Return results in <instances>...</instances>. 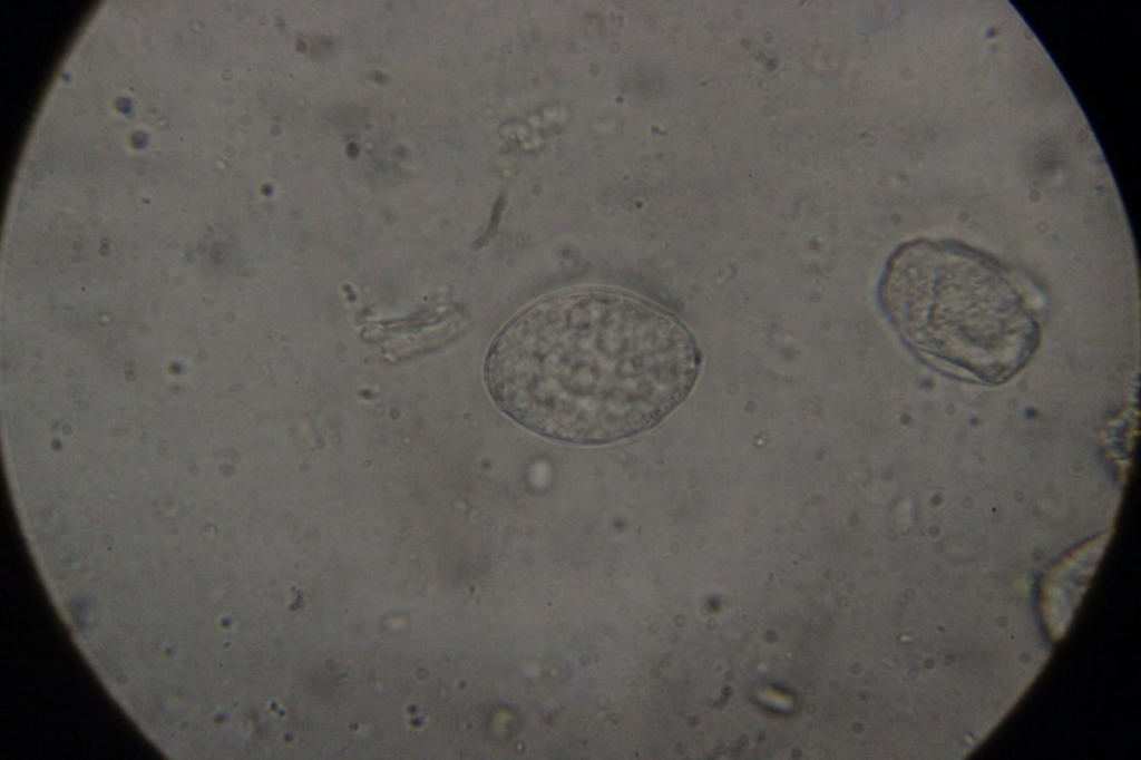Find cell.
Segmentation results:
<instances>
[{
	"instance_id": "obj_1",
	"label": "cell",
	"mask_w": 1141,
	"mask_h": 760,
	"mask_svg": "<svg viewBox=\"0 0 1141 760\" xmlns=\"http://www.w3.org/2000/svg\"><path fill=\"white\" fill-rule=\"evenodd\" d=\"M700 351L667 310L635 295L584 289L542 299L493 340L490 398L524 428L566 444L644 432L690 394Z\"/></svg>"
},
{
	"instance_id": "obj_3",
	"label": "cell",
	"mask_w": 1141,
	"mask_h": 760,
	"mask_svg": "<svg viewBox=\"0 0 1141 760\" xmlns=\"http://www.w3.org/2000/svg\"><path fill=\"white\" fill-rule=\"evenodd\" d=\"M1100 537H1105V536H1100ZM1106 537H1109V536H1106ZM1095 538H1099V537H1095ZM1091 539H1094V538H1091ZM1091 539H1088V540H1091ZM1084 542H1086V540H1084Z\"/></svg>"
},
{
	"instance_id": "obj_2",
	"label": "cell",
	"mask_w": 1141,
	"mask_h": 760,
	"mask_svg": "<svg viewBox=\"0 0 1141 760\" xmlns=\"http://www.w3.org/2000/svg\"><path fill=\"white\" fill-rule=\"evenodd\" d=\"M878 299L911 351L962 379L1005 382L1040 341L1038 314L1021 277L960 242L916 238L901 244L886 263Z\"/></svg>"
}]
</instances>
